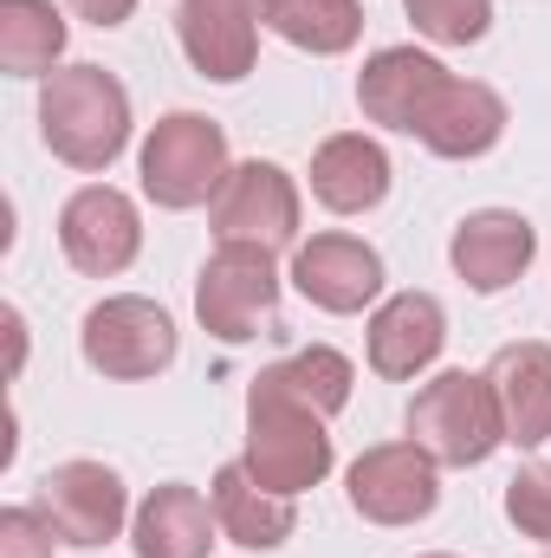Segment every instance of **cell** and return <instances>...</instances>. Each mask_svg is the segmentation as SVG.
Wrapping results in <instances>:
<instances>
[{
  "label": "cell",
  "mask_w": 551,
  "mask_h": 558,
  "mask_svg": "<svg viewBox=\"0 0 551 558\" xmlns=\"http://www.w3.org/2000/svg\"><path fill=\"white\" fill-rule=\"evenodd\" d=\"M260 26H267V0H182L175 7V39L188 65L215 85H241L254 72Z\"/></svg>",
  "instance_id": "11"
},
{
  "label": "cell",
  "mask_w": 551,
  "mask_h": 558,
  "mask_svg": "<svg viewBox=\"0 0 551 558\" xmlns=\"http://www.w3.org/2000/svg\"><path fill=\"white\" fill-rule=\"evenodd\" d=\"M254 384H260V390H279V397H292V403H305V410H318V416L331 422L344 403H351L357 371H351L344 351H331V344H305V351H292V357L267 364Z\"/></svg>",
  "instance_id": "22"
},
{
  "label": "cell",
  "mask_w": 551,
  "mask_h": 558,
  "mask_svg": "<svg viewBox=\"0 0 551 558\" xmlns=\"http://www.w3.org/2000/svg\"><path fill=\"white\" fill-rule=\"evenodd\" d=\"M421 558H454V553H421Z\"/></svg>",
  "instance_id": "28"
},
{
  "label": "cell",
  "mask_w": 551,
  "mask_h": 558,
  "mask_svg": "<svg viewBox=\"0 0 551 558\" xmlns=\"http://www.w3.org/2000/svg\"><path fill=\"white\" fill-rule=\"evenodd\" d=\"M546 558H551V553H546Z\"/></svg>",
  "instance_id": "29"
},
{
  "label": "cell",
  "mask_w": 551,
  "mask_h": 558,
  "mask_svg": "<svg viewBox=\"0 0 551 558\" xmlns=\"http://www.w3.org/2000/svg\"><path fill=\"white\" fill-rule=\"evenodd\" d=\"M221 539V520H215V500L188 481H162L149 487L131 520V553L137 558H208Z\"/></svg>",
  "instance_id": "16"
},
{
  "label": "cell",
  "mask_w": 551,
  "mask_h": 558,
  "mask_svg": "<svg viewBox=\"0 0 551 558\" xmlns=\"http://www.w3.org/2000/svg\"><path fill=\"white\" fill-rule=\"evenodd\" d=\"M137 169H143V195L156 208L188 215V208L215 202L228 169H234L228 162V131L215 118H201V111H169V118L149 124Z\"/></svg>",
  "instance_id": "4"
},
{
  "label": "cell",
  "mask_w": 551,
  "mask_h": 558,
  "mask_svg": "<svg viewBox=\"0 0 551 558\" xmlns=\"http://www.w3.org/2000/svg\"><path fill=\"white\" fill-rule=\"evenodd\" d=\"M208 500H215L221 539H234L241 553H279V546L298 533V507H292L285 494H273V487H260V481L247 474V461H228V468L215 474Z\"/></svg>",
  "instance_id": "20"
},
{
  "label": "cell",
  "mask_w": 551,
  "mask_h": 558,
  "mask_svg": "<svg viewBox=\"0 0 551 558\" xmlns=\"http://www.w3.org/2000/svg\"><path fill=\"white\" fill-rule=\"evenodd\" d=\"M454 274L467 279L474 292H506L513 279H526V267L539 260V228L519 208H474L454 241H448Z\"/></svg>",
  "instance_id": "14"
},
{
  "label": "cell",
  "mask_w": 551,
  "mask_h": 558,
  "mask_svg": "<svg viewBox=\"0 0 551 558\" xmlns=\"http://www.w3.org/2000/svg\"><path fill=\"white\" fill-rule=\"evenodd\" d=\"M383 254L357 234H311L292 247V286L318 305V312H364L383 299Z\"/></svg>",
  "instance_id": "13"
},
{
  "label": "cell",
  "mask_w": 551,
  "mask_h": 558,
  "mask_svg": "<svg viewBox=\"0 0 551 558\" xmlns=\"http://www.w3.org/2000/svg\"><path fill=\"white\" fill-rule=\"evenodd\" d=\"M409 441H421L441 468H480L506 441V422H500L487 371H441V377H428L409 403Z\"/></svg>",
  "instance_id": "5"
},
{
  "label": "cell",
  "mask_w": 551,
  "mask_h": 558,
  "mask_svg": "<svg viewBox=\"0 0 551 558\" xmlns=\"http://www.w3.org/2000/svg\"><path fill=\"white\" fill-rule=\"evenodd\" d=\"M487 384H493V403H500V422H506V441L513 448H546L551 441V344H539V338L500 344L493 364H487Z\"/></svg>",
  "instance_id": "18"
},
{
  "label": "cell",
  "mask_w": 551,
  "mask_h": 558,
  "mask_svg": "<svg viewBox=\"0 0 551 558\" xmlns=\"http://www.w3.org/2000/svg\"><path fill=\"white\" fill-rule=\"evenodd\" d=\"M448 65L434 52H415V46H383L370 52V65L357 72V111L396 137H415L434 111V98L448 92Z\"/></svg>",
  "instance_id": "12"
},
{
  "label": "cell",
  "mask_w": 551,
  "mask_h": 558,
  "mask_svg": "<svg viewBox=\"0 0 551 558\" xmlns=\"http://www.w3.org/2000/svg\"><path fill=\"white\" fill-rule=\"evenodd\" d=\"M78 20H91L98 33H111V26H124L131 13H137V0H65Z\"/></svg>",
  "instance_id": "27"
},
{
  "label": "cell",
  "mask_w": 551,
  "mask_h": 558,
  "mask_svg": "<svg viewBox=\"0 0 551 558\" xmlns=\"http://www.w3.org/2000/svg\"><path fill=\"white\" fill-rule=\"evenodd\" d=\"M396 169H390V149L364 131H344V137H325L311 149V202L331 208V215H370L383 208Z\"/></svg>",
  "instance_id": "17"
},
{
  "label": "cell",
  "mask_w": 551,
  "mask_h": 558,
  "mask_svg": "<svg viewBox=\"0 0 551 558\" xmlns=\"http://www.w3.org/2000/svg\"><path fill=\"white\" fill-rule=\"evenodd\" d=\"M403 13L434 46H480L493 33V0H403Z\"/></svg>",
  "instance_id": "24"
},
{
  "label": "cell",
  "mask_w": 551,
  "mask_h": 558,
  "mask_svg": "<svg viewBox=\"0 0 551 558\" xmlns=\"http://www.w3.org/2000/svg\"><path fill=\"white\" fill-rule=\"evenodd\" d=\"M351 513L370 526H415L441 507V461L421 441H377L344 474Z\"/></svg>",
  "instance_id": "8"
},
{
  "label": "cell",
  "mask_w": 551,
  "mask_h": 558,
  "mask_svg": "<svg viewBox=\"0 0 551 558\" xmlns=\"http://www.w3.org/2000/svg\"><path fill=\"white\" fill-rule=\"evenodd\" d=\"M195 318H201V331L221 338V344H254V338L285 331V325H279L273 247L215 241V254L201 260V279H195Z\"/></svg>",
  "instance_id": "3"
},
{
  "label": "cell",
  "mask_w": 551,
  "mask_h": 558,
  "mask_svg": "<svg viewBox=\"0 0 551 558\" xmlns=\"http://www.w3.org/2000/svg\"><path fill=\"white\" fill-rule=\"evenodd\" d=\"M267 26L311 59H338L364 39V7L357 0H267Z\"/></svg>",
  "instance_id": "23"
},
{
  "label": "cell",
  "mask_w": 551,
  "mask_h": 558,
  "mask_svg": "<svg viewBox=\"0 0 551 558\" xmlns=\"http://www.w3.org/2000/svg\"><path fill=\"white\" fill-rule=\"evenodd\" d=\"M506 520H513L526 539L551 546V461H526V468L506 481Z\"/></svg>",
  "instance_id": "25"
},
{
  "label": "cell",
  "mask_w": 551,
  "mask_h": 558,
  "mask_svg": "<svg viewBox=\"0 0 551 558\" xmlns=\"http://www.w3.org/2000/svg\"><path fill=\"white\" fill-rule=\"evenodd\" d=\"M415 137H421V149H434L448 162H474V156L500 149V137H506V98L480 78H448V92L434 98V111Z\"/></svg>",
  "instance_id": "19"
},
{
  "label": "cell",
  "mask_w": 551,
  "mask_h": 558,
  "mask_svg": "<svg viewBox=\"0 0 551 558\" xmlns=\"http://www.w3.org/2000/svg\"><path fill=\"white\" fill-rule=\"evenodd\" d=\"M65 59V13L52 0H0V72L52 78Z\"/></svg>",
  "instance_id": "21"
},
{
  "label": "cell",
  "mask_w": 551,
  "mask_h": 558,
  "mask_svg": "<svg viewBox=\"0 0 551 558\" xmlns=\"http://www.w3.org/2000/svg\"><path fill=\"white\" fill-rule=\"evenodd\" d=\"M59 247L85 279H118L143 254V215L137 202L111 182H85L59 208Z\"/></svg>",
  "instance_id": "10"
},
{
  "label": "cell",
  "mask_w": 551,
  "mask_h": 558,
  "mask_svg": "<svg viewBox=\"0 0 551 558\" xmlns=\"http://www.w3.org/2000/svg\"><path fill=\"white\" fill-rule=\"evenodd\" d=\"M215 241H247V247H292L298 241V182L279 162H234L221 195L208 202Z\"/></svg>",
  "instance_id": "9"
},
{
  "label": "cell",
  "mask_w": 551,
  "mask_h": 558,
  "mask_svg": "<svg viewBox=\"0 0 551 558\" xmlns=\"http://www.w3.org/2000/svg\"><path fill=\"white\" fill-rule=\"evenodd\" d=\"M448 344V312L434 292H390L370 312V371L383 384H409L421 377Z\"/></svg>",
  "instance_id": "15"
},
{
  "label": "cell",
  "mask_w": 551,
  "mask_h": 558,
  "mask_svg": "<svg viewBox=\"0 0 551 558\" xmlns=\"http://www.w3.org/2000/svg\"><path fill=\"white\" fill-rule=\"evenodd\" d=\"M33 507H39V520L59 533V546H78V553L111 546V539L137 520L124 474L105 468V461H59V468H46L39 487H33Z\"/></svg>",
  "instance_id": "7"
},
{
  "label": "cell",
  "mask_w": 551,
  "mask_h": 558,
  "mask_svg": "<svg viewBox=\"0 0 551 558\" xmlns=\"http://www.w3.org/2000/svg\"><path fill=\"white\" fill-rule=\"evenodd\" d=\"M241 461H247V474L260 487L298 500V494H311L331 474L338 448H331V428H325L318 410H305V403H292L279 390L247 384V448H241Z\"/></svg>",
  "instance_id": "2"
},
{
  "label": "cell",
  "mask_w": 551,
  "mask_h": 558,
  "mask_svg": "<svg viewBox=\"0 0 551 558\" xmlns=\"http://www.w3.org/2000/svg\"><path fill=\"white\" fill-rule=\"evenodd\" d=\"M39 137L59 162L105 175L131 149V92L105 65H59L39 78Z\"/></svg>",
  "instance_id": "1"
},
{
  "label": "cell",
  "mask_w": 551,
  "mask_h": 558,
  "mask_svg": "<svg viewBox=\"0 0 551 558\" xmlns=\"http://www.w3.org/2000/svg\"><path fill=\"white\" fill-rule=\"evenodd\" d=\"M59 533L39 520V507H7L0 513V558H52Z\"/></svg>",
  "instance_id": "26"
},
{
  "label": "cell",
  "mask_w": 551,
  "mask_h": 558,
  "mask_svg": "<svg viewBox=\"0 0 551 558\" xmlns=\"http://www.w3.org/2000/svg\"><path fill=\"white\" fill-rule=\"evenodd\" d=\"M175 318L156 305V299H143V292H111V299H98L91 312H85V325H78V351H85V364L98 371V377H111V384H143V377H162L169 364H175Z\"/></svg>",
  "instance_id": "6"
}]
</instances>
